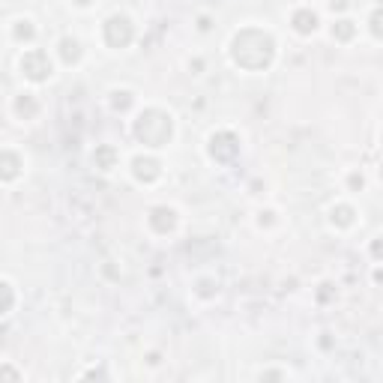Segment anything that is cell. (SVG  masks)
<instances>
[{"instance_id":"6da1fadb","label":"cell","mask_w":383,"mask_h":383,"mask_svg":"<svg viewBox=\"0 0 383 383\" xmlns=\"http://www.w3.org/2000/svg\"><path fill=\"white\" fill-rule=\"evenodd\" d=\"M231 60L246 72H264L276 60V39L264 27H243L231 36Z\"/></svg>"},{"instance_id":"7a4b0ae2","label":"cell","mask_w":383,"mask_h":383,"mask_svg":"<svg viewBox=\"0 0 383 383\" xmlns=\"http://www.w3.org/2000/svg\"><path fill=\"white\" fill-rule=\"evenodd\" d=\"M132 132L144 147L150 150H159L168 147L174 138V117L162 108H144L132 123Z\"/></svg>"},{"instance_id":"3957f363","label":"cell","mask_w":383,"mask_h":383,"mask_svg":"<svg viewBox=\"0 0 383 383\" xmlns=\"http://www.w3.org/2000/svg\"><path fill=\"white\" fill-rule=\"evenodd\" d=\"M18 72L27 84H48L54 78V60L45 48H24L18 58Z\"/></svg>"},{"instance_id":"277c9868","label":"cell","mask_w":383,"mask_h":383,"mask_svg":"<svg viewBox=\"0 0 383 383\" xmlns=\"http://www.w3.org/2000/svg\"><path fill=\"white\" fill-rule=\"evenodd\" d=\"M132 39H135V21L126 16V12H114V16H108L105 24H102V42L108 48H126V45H132Z\"/></svg>"},{"instance_id":"5b68a950","label":"cell","mask_w":383,"mask_h":383,"mask_svg":"<svg viewBox=\"0 0 383 383\" xmlns=\"http://www.w3.org/2000/svg\"><path fill=\"white\" fill-rule=\"evenodd\" d=\"M207 153H210L212 162L228 165V162L237 159V153H239V138H237L231 129L212 132V135H210V144H207Z\"/></svg>"},{"instance_id":"8992f818","label":"cell","mask_w":383,"mask_h":383,"mask_svg":"<svg viewBox=\"0 0 383 383\" xmlns=\"http://www.w3.org/2000/svg\"><path fill=\"white\" fill-rule=\"evenodd\" d=\"M24 153H18L16 147H4V153H0V183L4 186H12L21 174H24Z\"/></svg>"},{"instance_id":"52a82bcc","label":"cell","mask_w":383,"mask_h":383,"mask_svg":"<svg viewBox=\"0 0 383 383\" xmlns=\"http://www.w3.org/2000/svg\"><path fill=\"white\" fill-rule=\"evenodd\" d=\"M129 171H132L135 183H144V186H150V183H156V180L162 177V165H159V159H156V156L138 153L135 159H132V165H129Z\"/></svg>"},{"instance_id":"ba28073f","label":"cell","mask_w":383,"mask_h":383,"mask_svg":"<svg viewBox=\"0 0 383 383\" xmlns=\"http://www.w3.org/2000/svg\"><path fill=\"white\" fill-rule=\"evenodd\" d=\"M177 210L174 207H168V204H159V207H153L150 210V216H147V225H150V231L153 234H159V237H168L174 228H177Z\"/></svg>"},{"instance_id":"9c48e42d","label":"cell","mask_w":383,"mask_h":383,"mask_svg":"<svg viewBox=\"0 0 383 383\" xmlns=\"http://www.w3.org/2000/svg\"><path fill=\"white\" fill-rule=\"evenodd\" d=\"M39 111H42V105H39V99L33 93H18L16 99H12V114H16L21 123L36 120Z\"/></svg>"},{"instance_id":"30bf717a","label":"cell","mask_w":383,"mask_h":383,"mask_svg":"<svg viewBox=\"0 0 383 383\" xmlns=\"http://www.w3.org/2000/svg\"><path fill=\"white\" fill-rule=\"evenodd\" d=\"M9 39L18 42V45H31V42L36 39V24L31 16H18L9 21Z\"/></svg>"},{"instance_id":"8fae6325","label":"cell","mask_w":383,"mask_h":383,"mask_svg":"<svg viewBox=\"0 0 383 383\" xmlns=\"http://www.w3.org/2000/svg\"><path fill=\"white\" fill-rule=\"evenodd\" d=\"M58 58L63 66H78L81 58H84V45L78 36H60L58 42Z\"/></svg>"},{"instance_id":"7c38bea8","label":"cell","mask_w":383,"mask_h":383,"mask_svg":"<svg viewBox=\"0 0 383 383\" xmlns=\"http://www.w3.org/2000/svg\"><path fill=\"white\" fill-rule=\"evenodd\" d=\"M93 165H96L102 174H111V171H114V168L120 165V150H117L114 144H99V147L93 150Z\"/></svg>"},{"instance_id":"4fadbf2b","label":"cell","mask_w":383,"mask_h":383,"mask_svg":"<svg viewBox=\"0 0 383 383\" xmlns=\"http://www.w3.org/2000/svg\"><path fill=\"white\" fill-rule=\"evenodd\" d=\"M291 24H293V31L300 33V36H311L318 31V24H320V18H318V12L315 9H308V6H303V9H296L293 16H291Z\"/></svg>"},{"instance_id":"5bb4252c","label":"cell","mask_w":383,"mask_h":383,"mask_svg":"<svg viewBox=\"0 0 383 383\" xmlns=\"http://www.w3.org/2000/svg\"><path fill=\"white\" fill-rule=\"evenodd\" d=\"M353 222H357V210H353L350 204H333L330 207V225L333 228H338V231H347V228H353Z\"/></svg>"},{"instance_id":"9a60e30c","label":"cell","mask_w":383,"mask_h":383,"mask_svg":"<svg viewBox=\"0 0 383 383\" xmlns=\"http://www.w3.org/2000/svg\"><path fill=\"white\" fill-rule=\"evenodd\" d=\"M330 33H333L335 42H350L353 36H357V24H353L350 18H338V21L333 24V31H330Z\"/></svg>"},{"instance_id":"2e32d148","label":"cell","mask_w":383,"mask_h":383,"mask_svg":"<svg viewBox=\"0 0 383 383\" xmlns=\"http://www.w3.org/2000/svg\"><path fill=\"white\" fill-rule=\"evenodd\" d=\"M108 102H111V108H114V111H129L135 105V93L132 90H111Z\"/></svg>"},{"instance_id":"e0dca14e","label":"cell","mask_w":383,"mask_h":383,"mask_svg":"<svg viewBox=\"0 0 383 383\" xmlns=\"http://www.w3.org/2000/svg\"><path fill=\"white\" fill-rule=\"evenodd\" d=\"M0 291H4V318H9L12 311H16V285H12V279H4L0 281Z\"/></svg>"},{"instance_id":"ac0fdd59","label":"cell","mask_w":383,"mask_h":383,"mask_svg":"<svg viewBox=\"0 0 383 383\" xmlns=\"http://www.w3.org/2000/svg\"><path fill=\"white\" fill-rule=\"evenodd\" d=\"M195 293L204 296V300H212V296L219 293V281L216 279H198L195 281Z\"/></svg>"},{"instance_id":"d6986e66","label":"cell","mask_w":383,"mask_h":383,"mask_svg":"<svg viewBox=\"0 0 383 383\" xmlns=\"http://www.w3.org/2000/svg\"><path fill=\"white\" fill-rule=\"evenodd\" d=\"M21 380H24V372H18L9 360L0 362V383H21Z\"/></svg>"},{"instance_id":"ffe728a7","label":"cell","mask_w":383,"mask_h":383,"mask_svg":"<svg viewBox=\"0 0 383 383\" xmlns=\"http://www.w3.org/2000/svg\"><path fill=\"white\" fill-rule=\"evenodd\" d=\"M368 31H372L374 39H383V6H377L372 12V18H368Z\"/></svg>"},{"instance_id":"44dd1931","label":"cell","mask_w":383,"mask_h":383,"mask_svg":"<svg viewBox=\"0 0 383 383\" xmlns=\"http://www.w3.org/2000/svg\"><path fill=\"white\" fill-rule=\"evenodd\" d=\"M273 216H276L273 210H261V212H258V225H261V228H264V225H273V222H276Z\"/></svg>"},{"instance_id":"7402d4cb","label":"cell","mask_w":383,"mask_h":383,"mask_svg":"<svg viewBox=\"0 0 383 383\" xmlns=\"http://www.w3.org/2000/svg\"><path fill=\"white\" fill-rule=\"evenodd\" d=\"M347 183H350V189H362V186H365V177H362V174H350Z\"/></svg>"},{"instance_id":"603a6c76","label":"cell","mask_w":383,"mask_h":383,"mask_svg":"<svg viewBox=\"0 0 383 383\" xmlns=\"http://www.w3.org/2000/svg\"><path fill=\"white\" fill-rule=\"evenodd\" d=\"M372 254H374V258H383V239L372 243Z\"/></svg>"},{"instance_id":"cb8c5ba5","label":"cell","mask_w":383,"mask_h":383,"mask_svg":"<svg viewBox=\"0 0 383 383\" xmlns=\"http://www.w3.org/2000/svg\"><path fill=\"white\" fill-rule=\"evenodd\" d=\"M258 377L261 380H266V377H288V372H261Z\"/></svg>"},{"instance_id":"d4e9b609","label":"cell","mask_w":383,"mask_h":383,"mask_svg":"<svg viewBox=\"0 0 383 383\" xmlns=\"http://www.w3.org/2000/svg\"><path fill=\"white\" fill-rule=\"evenodd\" d=\"M198 31H210V18H207V16L198 18Z\"/></svg>"},{"instance_id":"484cf974","label":"cell","mask_w":383,"mask_h":383,"mask_svg":"<svg viewBox=\"0 0 383 383\" xmlns=\"http://www.w3.org/2000/svg\"><path fill=\"white\" fill-rule=\"evenodd\" d=\"M72 4H75V6H81V9H87V6H93V4H96V0H72Z\"/></svg>"},{"instance_id":"4316f807","label":"cell","mask_w":383,"mask_h":383,"mask_svg":"<svg viewBox=\"0 0 383 383\" xmlns=\"http://www.w3.org/2000/svg\"><path fill=\"white\" fill-rule=\"evenodd\" d=\"M374 281H383V269H374Z\"/></svg>"},{"instance_id":"83f0119b","label":"cell","mask_w":383,"mask_h":383,"mask_svg":"<svg viewBox=\"0 0 383 383\" xmlns=\"http://www.w3.org/2000/svg\"><path fill=\"white\" fill-rule=\"evenodd\" d=\"M377 174H380V180H383V165H380V171H377Z\"/></svg>"}]
</instances>
